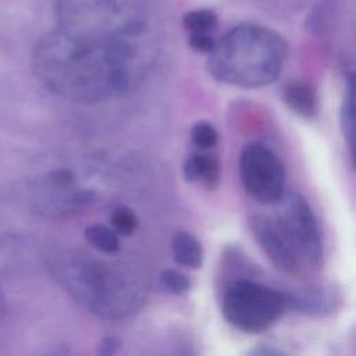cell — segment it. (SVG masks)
Here are the masks:
<instances>
[{
  "label": "cell",
  "mask_w": 356,
  "mask_h": 356,
  "mask_svg": "<svg viewBox=\"0 0 356 356\" xmlns=\"http://www.w3.org/2000/svg\"><path fill=\"white\" fill-rule=\"evenodd\" d=\"M156 58L149 28L57 24L36 44V78L54 95L75 103H102L134 90Z\"/></svg>",
  "instance_id": "6da1fadb"
},
{
  "label": "cell",
  "mask_w": 356,
  "mask_h": 356,
  "mask_svg": "<svg viewBox=\"0 0 356 356\" xmlns=\"http://www.w3.org/2000/svg\"><path fill=\"white\" fill-rule=\"evenodd\" d=\"M51 268L76 303L103 318L131 314L146 295V277L132 263L68 252L58 256Z\"/></svg>",
  "instance_id": "7a4b0ae2"
},
{
  "label": "cell",
  "mask_w": 356,
  "mask_h": 356,
  "mask_svg": "<svg viewBox=\"0 0 356 356\" xmlns=\"http://www.w3.org/2000/svg\"><path fill=\"white\" fill-rule=\"evenodd\" d=\"M288 54L286 42L275 31L242 24L228 31L209 53V72L238 88H260L274 82Z\"/></svg>",
  "instance_id": "3957f363"
},
{
  "label": "cell",
  "mask_w": 356,
  "mask_h": 356,
  "mask_svg": "<svg viewBox=\"0 0 356 356\" xmlns=\"http://www.w3.org/2000/svg\"><path fill=\"white\" fill-rule=\"evenodd\" d=\"M285 309V292L253 280H234L221 295V312L225 320L248 334L266 331Z\"/></svg>",
  "instance_id": "277c9868"
},
{
  "label": "cell",
  "mask_w": 356,
  "mask_h": 356,
  "mask_svg": "<svg viewBox=\"0 0 356 356\" xmlns=\"http://www.w3.org/2000/svg\"><path fill=\"white\" fill-rule=\"evenodd\" d=\"M275 224L300 266L318 270L323 264V241L317 218L307 200L296 193H284L275 203Z\"/></svg>",
  "instance_id": "5b68a950"
},
{
  "label": "cell",
  "mask_w": 356,
  "mask_h": 356,
  "mask_svg": "<svg viewBox=\"0 0 356 356\" xmlns=\"http://www.w3.org/2000/svg\"><path fill=\"white\" fill-rule=\"evenodd\" d=\"M239 177L246 193L261 204H275L285 193L284 164L270 147L260 142L248 143L242 149Z\"/></svg>",
  "instance_id": "8992f818"
},
{
  "label": "cell",
  "mask_w": 356,
  "mask_h": 356,
  "mask_svg": "<svg viewBox=\"0 0 356 356\" xmlns=\"http://www.w3.org/2000/svg\"><path fill=\"white\" fill-rule=\"evenodd\" d=\"M32 192L39 213L53 218L74 216L93 199L92 192L81 188L75 174L68 168L47 172L36 182Z\"/></svg>",
  "instance_id": "52a82bcc"
},
{
  "label": "cell",
  "mask_w": 356,
  "mask_h": 356,
  "mask_svg": "<svg viewBox=\"0 0 356 356\" xmlns=\"http://www.w3.org/2000/svg\"><path fill=\"white\" fill-rule=\"evenodd\" d=\"M249 225L254 239L275 268L288 275H298L302 271L299 260L282 236L274 218L253 214L249 218Z\"/></svg>",
  "instance_id": "ba28073f"
},
{
  "label": "cell",
  "mask_w": 356,
  "mask_h": 356,
  "mask_svg": "<svg viewBox=\"0 0 356 356\" xmlns=\"http://www.w3.org/2000/svg\"><path fill=\"white\" fill-rule=\"evenodd\" d=\"M286 307L309 316H325L337 309L339 296L334 289L323 286L299 288L285 293Z\"/></svg>",
  "instance_id": "9c48e42d"
},
{
  "label": "cell",
  "mask_w": 356,
  "mask_h": 356,
  "mask_svg": "<svg viewBox=\"0 0 356 356\" xmlns=\"http://www.w3.org/2000/svg\"><path fill=\"white\" fill-rule=\"evenodd\" d=\"M184 177L189 182H200L206 189L214 191L221 177L218 157L210 153L191 154L184 163Z\"/></svg>",
  "instance_id": "30bf717a"
},
{
  "label": "cell",
  "mask_w": 356,
  "mask_h": 356,
  "mask_svg": "<svg viewBox=\"0 0 356 356\" xmlns=\"http://www.w3.org/2000/svg\"><path fill=\"white\" fill-rule=\"evenodd\" d=\"M285 104L299 117L312 118L317 113L314 90L305 82H291L284 89Z\"/></svg>",
  "instance_id": "8fae6325"
},
{
  "label": "cell",
  "mask_w": 356,
  "mask_h": 356,
  "mask_svg": "<svg viewBox=\"0 0 356 356\" xmlns=\"http://www.w3.org/2000/svg\"><path fill=\"white\" fill-rule=\"evenodd\" d=\"M172 253L177 263L189 267L199 268L203 263V249L199 241L189 232H177L172 238Z\"/></svg>",
  "instance_id": "7c38bea8"
},
{
  "label": "cell",
  "mask_w": 356,
  "mask_h": 356,
  "mask_svg": "<svg viewBox=\"0 0 356 356\" xmlns=\"http://www.w3.org/2000/svg\"><path fill=\"white\" fill-rule=\"evenodd\" d=\"M184 28L189 33H210L214 35L218 29V17L209 8H197L184 15Z\"/></svg>",
  "instance_id": "4fadbf2b"
},
{
  "label": "cell",
  "mask_w": 356,
  "mask_h": 356,
  "mask_svg": "<svg viewBox=\"0 0 356 356\" xmlns=\"http://www.w3.org/2000/svg\"><path fill=\"white\" fill-rule=\"evenodd\" d=\"M86 241L97 250L113 254L120 249V239L114 229L103 225L93 224L85 229Z\"/></svg>",
  "instance_id": "5bb4252c"
},
{
  "label": "cell",
  "mask_w": 356,
  "mask_h": 356,
  "mask_svg": "<svg viewBox=\"0 0 356 356\" xmlns=\"http://www.w3.org/2000/svg\"><path fill=\"white\" fill-rule=\"evenodd\" d=\"M341 124L343 136L348 142L350 154L353 157V149H355V88H353V76H349L342 110H341Z\"/></svg>",
  "instance_id": "9a60e30c"
},
{
  "label": "cell",
  "mask_w": 356,
  "mask_h": 356,
  "mask_svg": "<svg viewBox=\"0 0 356 356\" xmlns=\"http://www.w3.org/2000/svg\"><path fill=\"white\" fill-rule=\"evenodd\" d=\"M110 221H111V225H113V229L115 231V234L121 235V236L132 235L136 231L138 224H139L135 211L125 206L117 207L111 213Z\"/></svg>",
  "instance_id": "2e32d148"
},
{
  "label": "cell",
  "mask_w": 356,
  "mask_h": 356,
  "mask_svg": "<svg viewBox=\"0 0 356 356\" xmlns=\"http://www.w3.org/2000/svg\"><path fill=\"white\" fill-rule=\"evenodd\" d=\"M191 138L192 142L203 150L214 147L218 142V134L209 121H197L191 129Z\"/></svg>",
  "instance_id": "e0dca14e"
},
{
  "label": "cell",
  "mask_w": 356,
  "mask_h": 356,
  "mask_svg": "<svg viewBox=\"0 0 356 356\" xmlns=\"http://www.w3.org/2000/svg\"><path fill=\"white\" fill-rule=\"evenodd\" d=\"M160 282L168 292L174 295H182L191 288V280L188 275L174 268L163 270L160 274Z\"/></svg>",
  "instance_id": "ac0fdd59"
},
{
  "label": "cell",
  "mask_w": 356,
  "mask_h": 356,
  "mask_svg": "<svg viewBox=\"0 0 356 356\" xmlns=\"http://www.w3.org/2000/svg\"><path fill=\"white\" fill-rule=\"evenodd\" d=\"M216 38L210 33H189L188 43L189 46L200 53H210L216 46Z\"/></svg>",
  "instance_id": "d6986e66"
},
{
  "label": "cell",
  "mask_w": 356,
  "mask_h": 356,
  "mask_svg": "<svg viewBox=\"0 0 356 356\" xmlns=\"http://www.w3.org/2000/svg\"><path fill=\"white\" fill-rule=\"evenodd\" d=\"M121 346V341L117 338V337H107V338H103L99 343V352L102 355H114L118 352Z\"/></svg>",
  "instance_id": "ffe728a7"
},
{
  "label": "cell",
  "mask_w": 356,
  "mask_h": 356,
  "mask_svg": "<svg viewBox=\"0 0 356 356\" xmlns=\"http://www.w3.org/2000/svg\"><path fill=\"white\" fill-rule=\"evenodd\" d=\"M3 309H4V306H3V296H1V292H0V318L3 316Z\"/></svg>",
  "instance_id": "44dd1931"
}]
</instances>
